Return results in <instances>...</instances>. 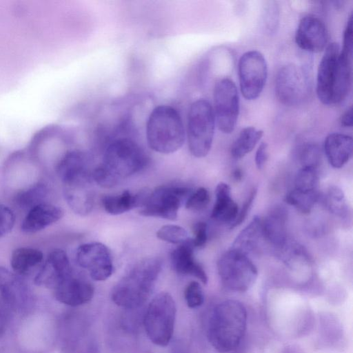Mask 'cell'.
I'll use <instances>...</instances> for the list:
<instances>
[{
    "instance_id": "23",
    "label": "cell",
    "mask_w": 353,
    "mask_h": 353,
    "mask_svg": "<svg viewBox=\"0 0 353 353\" xmlns=\"http://www.w3.org/2000/svg\"><path fill=\"white\" fill-rule=\"evenodd\" d=\"M287 218L286 210L277 207L261 219L263 238L279 248H282L287 243Z\"/></svg>"
},
{
    "instance_id": "2",
    "label": "cell",
    "mask_w": 353,
    "mask_h": 353,
    "mask_svg": "<svg viewBox=\"0 0 353 353\" xmlns=\"http://www.w3.org/2000/svg\"><path fill=\"white\" fill-rule=\"evenodd\" d=\"M248 325V313L244 305L228 299L217 304L209 317L207 337L219 353L235 350L244 337Z\"/></svg>"
},
{
    "instance_id": "12",
    "label": "cell",
    "mask_w": 353,
    "mask_h": 353,
    "mask_svg": "<svg viewBox=\"0 0 353 353\" xmlns=\"http://www.w3.org/2000/svg\"><path fill=\"white\" fill-rule=\"evenodd\" d=\"M78 265L85 269L94 281H104L113 272L112 256L108 248L98 242L81 245L76 253Z\"/></svg>"
},
{
    "instance_id": "17",
    "label": "cell",
    "mask_w": 353,
    "mask_h": 353,
    "mask_svg": "<svg viewBox=\"0 0 353 353\" xmlns=\"http://www.w3.org/2000/svg\"><path fill=\"white\" fill-rule=\"evenodd\" d=\"M72 268L65 251L52 250L34 278L39 286L54 289L59 283L71 276Z\"/></svg>"
},
{
    "instance_id": "22",
    "label": "cell",
    "mask_w": 353,
    "mask_h": 353,
    "mask_svg": "<svg viewBox=\"0 0 353 353\" xmlns=\"http://www.w3.org/2000/svg\"><path fill=\"white\" fill-rule=\"evenodd\" d=\"M352 137L332 133L325 139L324 152L329 163L334 168H341L352 156Z\"/></svg>"
},
{
    "instance_id": "45",
    "label": "cell",
    "mask_w": 353,
    "mask_h": 353,
    "mask_svg": "<svg viewBox=\"0 0 353 353\" xmlns=\"http://www.w3.org/2000/svg\"><path fill=\"white\" fill-rule=\"evenodd\" d=\"M6 325V316L3 310L0 308V332H1Z\"/></svg>"
},
{
    "instance_id": "16",
    "label": "cell",
    "mask_w": 353,
    "mask_h": 353,
    "mask_svg": "<svg viewBox=\"0 0 353 353\" xmlns=\"http://www.w3.org/2000/svg\"><path fill=\"white\" fill-rule=\"evenodd\" d=\"M327 39V28L320 19L307 15L301 19L295 34V41L300 48L310 52H319L325 48Z\"/></svg>"
},
{
    "instance_id": "4",
    "label": "cell",
    "mask_w": 353,
    "mask_h": 353,
    "mask_svg": "<svg viewBox=\"0 0 353 353\" xmlns=\"http://www.w3.org/2000/svg\"><path fill=\"white\" fill-rule=\"evenodd\" d=\"M149 147L161 154H171L184 143L185 130L178 110L168 105H161L150 112L145 128Z\"/></svg>"
},
{
    "instance_id": "44",
    "label": "cell",
    "mask_w": 353,
    "mask_h": 353,
    "mask_svg": "<svg viewBox=\"0 0 353 353\" xmlns=\"http://www.w3.org/2000/svg\"><path fill=\"white\" fill-rule=\"evenodd\" d=\"M233 179L236 181L241 180L243 177V172L241 169L236 168L232 172Z\"/></svg>"
},
{
    "instance_id": "3",
    "label": "cell",
    "mask_w": 353,
    "mask_h": 353,
    "mask_svg": "<svg viewBox=\"0 0 353 353\" xmlns=\"http://www.w3.org/2000/svg\"><path fill=\"white\" fill-rule=\"evenodd\" d=\"M161 264L158 258L145 259L136 263L112 288V301L126 309L143 305L154 289Z\"/></svg>"
},
{
    "instance_id": "33",
    "label": "cell",
    "mask_w": 353,
    "mask_h": 353,
    "mask_svg": "<svg viewBox=\"0 0 353 353\" xmlns=\"http://www.w3.org/2000/svg\"><path fill=\"white\" fill-rule=\"evenodd\" d=\"M156 234L162 241L179 245L189 239L188 232L183 228L176 225H163Z\"/></svg>"
},
{
    "instance_id": "19",
    "label": "cell",
    "mask_w": 353,
    "mask_h": 353,
    "mask_svg": "<svg viewBox=\"0 0 353 353\" xmlns=\"http://www.w3.org/2000/svg\"><path fill=\"white\" fill-rule=\"evenodd\" d=\"M194 248L191 239L179 244L171 253L172 265L177 273L194 276L206 284L208 276L201 265L194 257Z\"/></svg>"
},
{
    "instance_id": "8",
    "label": "cell",
    "mask_w": 353,
    "mask_h": 353,
    "mask_svg": "<svg viewBox=\"0 0 353 353\" xmlns=\"http://www.w3.org/2000/svg\"><path fill=\"white\" fill-rule=\"evenodd\" d=\"M218 273L223 285L234 292H245L255 283L258 271L248 256L230 249L217 262Z\"/></svg>"
},
{
    "instance_id": "7",
    "label": "cell",
    "mask_w": 353,
    "mask_h": 353,
    "mask_svg": "<svg viewBox=\"0 0 353 353\" xmlns=\"http://www.w3.org/2000/svg\"><path fill=\"white\" fill-rule=\"evenodd\" d=\"M148 162V156L137 143L120 138L108 145L102 164L121 180L141 171Z\"/></svg>"
},
{
    "instance_id": "5",
    "label": "cell",
    "mask_w": 353,
    "mask_h": 353,
    "mask_svg": "<svg viewBox=\"0 0 353 353\" xmlns=\"http://www.w3.org/2000/svg\"><path fill=\"white\" fill-rule=\"evenodd\" d=\"M176 307L173 297L161 292L150 301L147 306L143 325L150 341L161 347L170 342L174 329Z\"/></svg>"
},
{
    "instance_id": "30",
    "label": "cell",
    "mask_w": 353,
    "mask_h": 353,
    "mask_svg": "<svg viewBox=\"0 0 353 353\" xmlns=\"http://www.w3.org/2000/svg\"><path fill=\"white\" fill-rule=\"evenodd\" d=\"M46 194V185L43 183H37L18 193L16 203L21 208L29 210L35 205L43 203Z\"/></svg>"
},
{
    "instance_id": "39",
    "label": "cell",
    "mask_w": 353,
    "mask_h": 353,
    "mask_svg": "<svg viewBox=\"0 0 353 353\" xmlns=\"http://www.w3.org/2000/svg\"><path fill=\"white\" fill-rule=\"evenodd\" d=\"M194 237L192 239L195 248H201L205 245L208 239L207 224L199 221L194 226Z\"/></svg>"
},
{
    "instance_id": "36",
    "label": "cell",
    "mask_w": 353,
    "mask_h": 353,
    "mask_svg": "<svg viewBox=\"0 0 353 353\" xmlns=\"http://www.w3.org/2000/svg\"><path fill=\"white\" fill-rule=\"evenodd\" d=\"M184 298L190 308L202 305L204 302V294L199 283L195 281L189 283L184 291Z\"/></svg>"
},
{
    "instance_id": "24",
    "label": "cell",
    "mask_w": 353,
    "mask_h": 353,
    "mask_svg": "<svg viewBox=\"0 0 353 353\" xmlns=\"http://www.w3.org/2000/svg\"><path fill=\"white\" fill-rule=\"evenodd\" d=\"M215 195L212 218L221 223L232 224L238 215L239 208L231 197L230 186L225 183H219L216 188Z\"/></svg>"
},
{
    "instance_id": "31",
    "label": "cell",
    "mask_w": 353,
    "mask_h": 353,
    "mask_svg": "<svg viewBox=\"0 0 353 353\" xmlns=\"http://www.w3.org/2000/svg\"><path fill=\"white\" fill-rule=\"evenodd\" d=\"M323 201L327 209L335 215L345 216L347 212V205L343 191L337 186H330Z\"/></svg>"
},
{
    "instance_id": "42",
    "label": "cell",
    "mask_w": 353,
    "mask_h": 353,
    "mask_svg": "<svg viewBox=\"0 0 353 353\" xmlns=\"http://www.w3.org/2000/svg\"><path fill=\"white\" fill-rule=\"evenodd\" d=\"M268 157V144L265 142H262L259 145L255 154V163L259 169H261L264 166Z\"/></svg>"
},
{
    "instance_id": "25",
    "label": "cell",
    "mask_w": 353,
    "mask_h": 353,
    "mask_svg": "<svg viewBox=\"0 0 353 353\" xmlns=\"http://www.w3.org/2000/svg\"><path fill=\"white\" fill-rule=\"evenodd\" d=\"M263 236L261 219L254 216L250 223L239 234L230 249L248 256L258 246Z\"/></svg>"
},
{
    "instance_id": "1",
    "label": "cell",
    "mask_w": 353,
    "mask_h": 353,
    "mask_svg": "<svg viewBox=\"0 0 353 353\" xmlns=\"http://www.w3.org/2000/svg\"><path fill=\"white\" fill-rule=\"evenodd\" d=\"M352 54L330 43L320 61L316 77V94L325 105L339 104L349 94L352 85Z\"/></svg>"
},
{
    "instance_id": "40",
    "label": "cell",
    "mask_w": 353,
    "mask_h": 353,
    "mask_svg": "<svg viewBox=\"0 0 353 353\" xmlns=\"http://www.w3.org/2000/svg\"><path fill=\"white\" fill-rule=\"evenodd\" d=\"M256 195V189H253L252 191L250 192V195L248 196V197L246 199L245 201L244 202L241 210L238 213L236 220L232 224L231 228L239 225L245 221L248 216V214L249 213V211L251 209V206L253 203V201H254Z\"/></svg>"
},
{
    "instance_id": "32",
    "label": "cell",
    "mask_w": 353,
    "mask_h": 353,
    "mask_svg": "<svg viewBox=\"0 0 353 353\" xmlns=\"http://www.w3.org/2000/svg\"><path fill=\"white\" fill-rule=\"evenodd\" d=\"M319 174L317 169L302 168L295 177L294 189L303 192L317 191Z\"/></svg>"
},
{
    "instance_id": "18",
    "label": "cell",
    "mask_w": 353,
    "mask_h": 353,
    "mask_svg": "<svg viewBox=\"0 0 353 353\" xmlns=\"http://www.w3.org/2000/svg\"><path fill=\"white\" fill-rule=\"evenodd\" d=\"M54 290L58 301L72 307L88 303L94 293V286L90 282L72 275L59 283Z\"/></svg>"
},
{
    "instance_id": "35",
    "label": "cell",
    "mask_w": 353,
    "mask_h": 353,
    "mask_svg": "<svg viewBox=\"0 0 353 353\" xmlns=\"http://www.w3.org/2000/svg\"><path fill=\"white\" fill-rule=\"evenodd\" d=\"M92 179L101 187L110 188L117 185L120 179L112 173L104 165L101 164L92 172Z\"/></svg>"
},
{
    "instance_id": "38",
    "label": "cell",
    "mask_w": 353,
    "mask_h": 353,
    "mask_svg": "<svg viewBox=\"0 0 353 353\" xmlns=\"http://www.w3.org/2000/svg\"><path fill=\"white\" fill-rule=\"evenodd\" d=\"M15 223V216L8 206L0 204V237L9 234Z\"/></svg>"
},
{
    "instance_id": "14",
    "label": "cell",
    "mask_w": 353,
    "mask_h": 353,
    "mask_svg": "<svg viewBox=\"0 0 353 353\" xmlns=\"http://www.w3.org/2000/svg\"><path fill=\"white\" fill-rule=\"evenodd\" d=\"M92 175H83L65 180L63 182L64 198L76 214L85 216L94 205V191L92 186Z\"/></svg>"
},
{
    "instance_id": "21",
    "label": "cell",
    "mask_w": 353,
    "mask_h": 353,
    "mask_svg": "<svg viewBox=\"0 0 353 353\" xmlns=\"http://www.w3.org/2000/svg\"><path fill=\"white\" fill-rule=\"evenodd\" d=\"M92 157L85 151L74 150L65 154L57 167L62 181L83 175L91 174Z\"/></svg>"
},
{
    "instance_id": "43",
    "label": "cell",
    "mask_w": 353,
    "mask_h": 353,
    "mask_svg": "<svg viewBox=\"0 0 353 353\" xmlns=\"http://www.w3.org/2000/svg\"><path fill=\"white\" fill-rule=\"evenodd\" d=\"M340 124L341 126L347 128L352 126V107L350 106L341 115L340 118Z\"/></svg>"
},
{
    "instance_id": "27",
    "label": "cell",
    "mask_w": 353,
    "mask_h": 353,
    "mask_svg": "<svg viewBox=\"0 0 353 353\" xmlns=\"http://www.w3.org/2000/svg\"><path fill=\"white\" fill-rule=\"evenodd\" d=\"M43 259L41 251L32 248L21 247L12 252L10 265L14 273L26 275L41 263Z\"/></svg>"
},
{
    "instance_id": "15",
    "label": "cell",
    "mask_w": 353,
    "mask_h": 353,
    "mask_svg": "<svg viewBox=\"0 0 353 353\" xmlns=\"http://www.w3.org/2000/svg\"><path fill=\"white\" fill-rule=\"evenodd\" d=\"M0 294L4 301L16 312L31 310L32 299L27 286L7 268L0 266Z\"/></svg>"
},
{
    "instance_id": "28",
    "label": "cell",
    "mask_w": 353,
    "mask_h": 353,
    "mask_svg": "<svg viewBox=\"0 0 353 353\" xmlns=\"http://www.w3.org/2000/svg\"><path fill=\"white\" fill-rule=\"evenodd\" d=\"M263 132L254 127L243 128L231 148V154L234 159H239L250 153L262 137Z\"/></svg>"
},
{
    "instance_id": "11",
    "label": "cell",
    "mask_w": 353,
    "mask_h": 353,
    "mask_svg": "<svg viewBox=\"0 0 353 353\" xmlns=\"http://www.w3.org/2000/svg\"><path fill=\"white\" fill-rule=\"evenodd\" d=\"M241 92L247 100L256 99L261 93L268 77V65L259 51L246 52L238 64Z\"/></svg>"
},
{
    "instance_id": "41",
    "label": "cell",
    "mask_w": 353,
    "mask_h": 353,
    "mask_svg": "<svg viewBox=\"0 0 353 353\" xmlns=\"http://www.w3.org/2000/svg\"><path fill=\"white\" fill-rule=\"evenodd\" d=\"M352 14L349 17L343 32L342 50L352 54L353 52V30H352Z\"/></svg>"
},
{
    "instance_id": "10",
    "label": "cell",
    "mask_w": 353,
    "mask_h": 353,
    "mask_svg": "<svg viewBox=\"0 0 353 353\" xmlns=\"http://www.w3.org/2000/svg\"><path fill=\"white\" fill-rule=\"evenodd\" d=\"M214 114L219 130L231 133L235 128L239 112V97L235 83L228 78L219 80L214 88Z\"/></svg>"
},
{
    "instance_id": "6",
    "label": "cell",
    "mask_w": 353,
    "mask_h": 353,
    "mask_svg": "<svg viewBox=\"0 0 353 353\" xmlns=\"http://www.w3.org/2000/svg\"><path fill=\"white\" fill-rule=\"evenodd\" d=\"M215 122L213 108L208 101L199 99L192 103L188 114L187 138L194 157L202 158L210 152Z\"/></svg>"
},
{
    "instance_id": "29",
    "label": "cell",
    "mask_w": 353,
    "mask_h": 353,
    "mask_svg": "<svg viewBox=\"0 0 353 353\" xmlns=\"http://www.w3.org/2000/svg\"><path fill=\"white\" fill-rule=\"evenodd\" d=\"M321 198L318 191L303 192L294 189L286 194L285 201L300 212L309 213Z\"/></svg>"
},
{
    "instance_id": "26",
    "label": "cell",
    "mask_w": 353,
    "mask_h": 353,
    "mask_svg": "<svg viewBox=\"0 0 353 353\" xmlns=\"http://www.w3.org/2000/svg\"><path fill=\"white\" fill-rule=\"evenodd\" d=\"M145 192L137 194L128 190L117 195H108L103 197L101 203L105 212L112 215L126 212L134 208H139L143 199Z\"/></svg>"
},
{
    "instance_id": "9",
    "label": "cell",
    "mask_w": 353,
    "mask_h": 353,
    "mask_svg": "<svg viewBox=\"0 0 353 353\" xmlns=\"http://www.w3.org/2000/svg\"><path fill=\"white\" fill-rule=\"evenodd\" d=\"M192 192V190L187 187L159 186L151 192H146L139 207V214L144 216L175 220L180 206Z\"/></svg>"
},
{
    "instance_id": "13",
    "label": "cell",
    "mask_w": 353,
    "mask_h": 353,
    "mask_svg": "<svg viewBox=\"0 0 353 353\" xmlns=\"http://www.w3.org/2000/svg\"><path fill=\"white\" fill-rule=\"evenodd\" d=\"M306 76L302 69L290 63L282 66L275 80V92L279 101L294 105L303 99L307 90Z\"/></svg>"
},
{
    "instance_id": "37",
    "label": "cell",
    "mask_w": 353,
    "mask_h": 353,
    "mask_svg": "<svg viewBox=\"0 0 353 353\" xmlns=\"http://www.w3.org/2000/svg\"><path fill=\"white\" fill-rule=\"evenodd\" d=\"M210 199L208 190L201 187L190 194L186 200L185 207L192 211H200L208 205Z\"/></svg>"
},
{
    "instance_id": "34",
    "label": "cell",
    "mask_w": 353,
    "mask_h": 353,
    "mask_svg": "<svg viewBox=\"0 0 353 353\" xmlns=\"http://www.w3.org/2000/svg\"><path fill=\"white\" fill-rule=\"evenodd\" d=\"M299 159L302 168L317 169L321 161V150L316 143H307L301 150Z\"/></svg>"
},
{
    "instance_id": "20",
    "label": "cell",
    "mask_w": 353,
    "mask_h": 353,
    "mask_svg": "<svg viewBox=\"0 0 353 353\" xmlns=\"http://www.w3.org/2000/svg\"><path fill=\"white\" fill-rule=\"evenodd\" d=\"M63 210L55 205L41 203L30 209L21 223V230L28 234L36 233L60 220Z\"/></svg>"
}]
</instances>
